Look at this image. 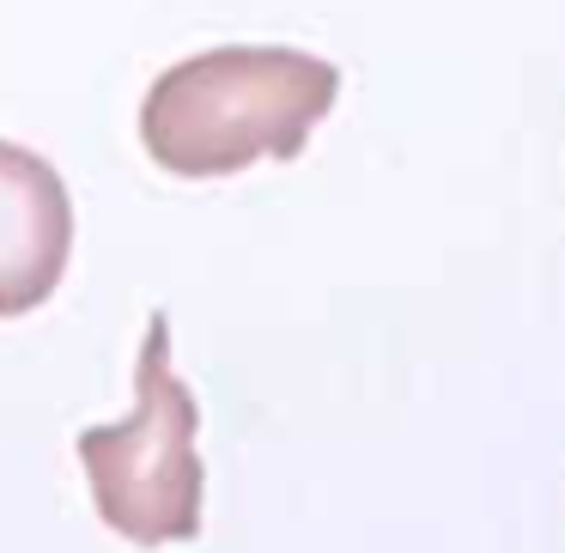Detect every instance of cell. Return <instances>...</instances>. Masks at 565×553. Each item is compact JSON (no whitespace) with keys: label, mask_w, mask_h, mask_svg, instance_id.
<instances>
[{"label":"cell","mask_w":565,"mask_h":553,"mask_svg":"<svg viewBox=\"0 0 565 553\" xmlns=\"http://www.w3.org/2000/svg\"><path fill=\"white\" fill-rule=\"evenodd\" d=\"M341 98V67L305 50L225 43L164 67L140 104L152 164L189 183L237 177L256 159H298Z\"/></svg>","instance_id":"1"},{"label":"cell","mask_w":565,"mask_h":553,"mask_svg":"<svg viewBox=\"0 0 565 553\" xmlns=\"http://www.w3.org/2000/svg\"><path fill=\"white\" fill-rule=\"evenodd\" d=\"M201 407L171 359V322L152 310L135 365V414L79 432V462L92 475L98 517L135 547L189 541L201 529Z\"/></svg>","instance_id":"2"},{"label":"cell","mask_w":565,"mask_h":553,"mask_svg":"<svg viewBox=\"0 0 565 553\" xmlns=\"http://www.w3.org/2000/svg\"><path fill=\"white\" fill-rule=\"evenodd\" d=\"M74 256V201L50 159L0 140V317H31Z\"/></svg>","instance_id":"3"}]
</instances>
